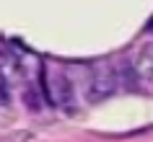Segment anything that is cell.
I'll use <instances>...</instances> for the list:
<instances>
[{"instance_id": "1", "label": "cell", "mask_w": 153, "mask_h": 142, "mask_svg": "<svg viewBox=\"0 0 153 142\" xmlns=\"http://www.w3.org/2000/svg\"><path fill=\"white\" fill-rule=\"evenodd\" d=\"M117 85H120V72L109 70V67H104V70H96L94 72V78L88 80V85H86V98L88 101H104V98H109V96L117 90Z\"/></svg>"}, {"instance_id": "2", "label": "cell", "mask_w": 153, "mask_h": 142, "mask_svg": "<svg viewBox=\"0 0 153 142\" xmlns=\"http://www.w3.org/2000/svg\"><path fill=\"white\" fill-rule=\"evenodd\" d=\"M132 65H135L140 80L153 83V41H151V44H145V47L137 52V57L132 60Z\"/></svg>"}, {"instance_id": "3", "label": "cell", "mask_w": 153, "mask_h": 142, "mask_svg": "<svg viewBox=\"0 0 153 142\" xmlns=\"http://www.w3.org/2000/svg\"><path fill=\"white\" fill-rule=\"evenodd\" d=\"M49 85H52V98H55L57 103H70L73 101V83L68 80V75L57 72Z\"/></svg>"}, {"instance_id": "4", "label": "cell", "mask_w": 153, "mask_h": 142, "mask_svg": "<svg viewBox=\"0 0 153 142\" xmlns=\"http://www.w3.org/2000/svg\"><path fill=\"white\" fill-rule=\"evenodd\" d=\"M8 103V80L5 75H0V106H5Z\"/></svg>"}]
</instances>
